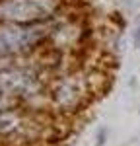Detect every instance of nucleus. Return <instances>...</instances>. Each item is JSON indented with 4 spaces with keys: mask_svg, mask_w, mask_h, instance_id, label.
Masks as SVG:
<instances>
[{
    "mask_svg": "<svg viewBox=\"0 0 140 146\" xmlns=\"http://www.w3.org/2000/svg\"><path fill=\"white\" fill-rule=\"evenodd\" d=\"M35 55L0 66V90L12 96L20 105L37 111L39 103L47 105V90L51 78H47L45 66L41 62H35Z\"/></svg>",
    "mask_w": 140,
    "mask_h": 146,
    "instance_id": "nucleus-1",
    "label": "nucleus"
},
{
    "mask_svg": "<svg viewBox=\"0 0 140 146\" xmlns=\"http://www.w3.org/2000/svg\"><path fill=\"white\" fill-rule=\"evenodd\" d=\"M93 98V78L84 70H58L49 80L47 107L60 117H72L84 111Z\"/></svg>",
    "mask_w": 140,
    "mask_h": 146,
    "instance_id": "nucleus-2",
    "label": "nucleus"
},
{
    "mask_svg": "<svg viewBox=\"0 0 140 146\" xmlns=\"http://www.w3.org/2000/svg\"><path fill=\"white\" fill-rule=\"evenodd\" d=\"M51 22L37 25L0 23V66L22 60L49 45Z\"/></svg>",
    "mask_w": 140,
    "mask_h": 146,
    "instance_id": "nucleus-3",
    "label": "nucleus"
},
{
    "mask_svg": "<svg viewBox=\"0 0 140 146\" xmlns=\"http://www.w3.org/2000/svg\"><path fill=\"white\" fill-rule=\"evenodd\" d=\"M66 0H0V23H49L66 14Z\"/></svg>",
    "mask_w": 140,
    "mask_h": 146,
    "instance_id": "nucleus-4",
    "label": "nucleus"
},
{
    "mask_svg": "<svg viewBox=\"0 0 140 146\" xmlns=\"http://www.w3.org/2000/svg\"><path fill=\"white\" fill-rule=\"evenodd\" d=\"M41 115L29 107L16 105L0 111V142H31L43 135Z\"/></svg>",
    "mask_w": 140,
    "mask_h": 146,
    "instance_id": "nucleus-5",
    "label": "nucleus"
},
{
    "mask_svg": "<svg viewBox=\"0 0 140 146\" xmlns=\"http://www.w3.org/2000/svg\"><path fill=\"white\" fill-rule=\"evenodd\" d=\"M16 105H20L18 101L14 100L12 96H8L4 90H0V111H4V109H10V107H16Z\"/></svg>",
    "mask_w": 140,
    "mask_h": 146,
    "instance_id": "nucleus-6",
    "label": "nucleus"
},
{
    "mask_svg": "<svg viewBox=\"0 0 140 146\" xmlns=\"http://www.w3.org/2000/svg\"><path fill=\"white\" fill-rule=\"evenodd\" d=\"M134 45L140 47V20L136 23V29H134Z\"/></svg>",
    "mask_w": 140,
    "mask_h": 146,
    "instance_id": "nucleus-7",
    "label": "nucleus"
}]
</instances>
